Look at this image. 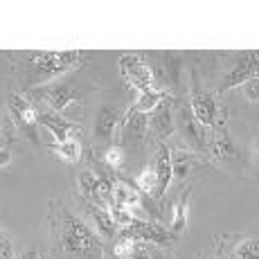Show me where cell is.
Instances as JSON below:
<instances>
[{"label": "cell", "mask_w": 259, "mask_h": 259, "mask_svg": "<svg viewBox=\"0 0 259 259\" xmlns=\"http://www.w3.org/2000/svg\"><path fill=\"white\" fill-rule=\"evenodd\" d=\"M50 205H52V210H57V219L52 217V237H57V246L68 255L102 259L104 248L97 232L86 221L63 210L59 201H52Z\"/></svg>", "instance_id": "1"}, {"label": "cell", "mask_w": 259, "mask_h": 259, "mask_svg": "<svg viewBox=\"0 0 259 259\" xmlns=\"http://www.w3.org/2000/svg\"><path fill=\"white\" fill-rule=\"evenodd\" d=\"M29 63L46 77H59V74L72 70L81 63L83 52L70 50V52H32L27 54Z\"/></svg>", "instance_id": "2"}, {"label": "cell", "mask_w": 259, "mask_h": 259, "mask_svg": "<svg viewBox=\"0 0 259 259\" xmlns=\"http://www.w3.org/2000/svg\"><path fill=\"white\" fill-rule=\"evenodd\" d=\"M119 239H133V241H151L158 246H174L176 235L167 230L165 226L149 219H131V223L119 228Z\"/></svg>", "instance_id": "3"}, {"label": "cell", "mask_w": 259, "mask_h": 259, "mask_svg": "<svg viewBox=\"0 0 259 259\" xmlns=\"http://www.w3.org/2000/svg\"><path fill=\"white\" fill-rule=\"evenodd\" d=\"M119 72L128 81V86H133L138 93L151 91L156 88V79H153V70L147 61L136 52H126L119 57Z\"/></svg>", "instance_id": "4"}, {"label": "cell", "mask_w": 259, "mask_h": 259, "mask_svg": "<svg viewBox=\"0 0 259 259\" xmlns=\"http://www.w3.org/2000/svg\"><path fill=\"white\" fill-rule=\"evenodd\" d=\"M7 108H9V115H12L14 124H16V126L21 128V131H23L32 142H38V136H36L38 113H36V108L32 106V102H29L25 95L14 93L12 97H9Z\"/></svg>", "instance_id": "5"}, {"label": "cell", "mask_w": 259, "mask_h": 259, "mask_svg": "<svg viewBox=\"0 0 259 259\" xmlns=\"http://www.w3.org/2000/svg\"><path fill=\"white\" fill-rule=\"evenodd\" d=\"M257 59H259V52H257V50H248V52L239 54L237 61H235V66H232V70L226 74V79H223L221 93L232 91L235 86H243L248 79L257 77V66H259Z\"/></svg>", "instance_id": "6"}, {"label": "cell", "mask_w": 259, "mask_h": 259, "mask_svg": "<svg viewBox=\"0 0 259 259\" xmlns=\"http://www.w3.org/2000/svg\"><path fill=\"white\" fill-rule=\"evenodd\" d=\"M36 95L48 104V111H54V113H61L63 108H68L72 102L81 99V93H79L77 88H72L70 83H63V81H54V83H48V86H41L36 91Z\"/></svg>", "instance_id": "7"}, {"label": "cell", "mask_w": 259, "mask_h": 259, "mask_svg": "<svg viewBox=\"0 0 259 259\" xmlns=\"http://www.w3.org/2000/svg\"><path fill=\"white\" fill-rule=\"evenodd\" d=\"M149 131V115L138 113L128 108L126 115L122 117V128H119V142L128 149H138L144 142Z\"/></svg>", "instance_id": "8"}, {"label": "cell", "mask_w": 259, "mask_h": 259, "mask_svg": "<svg viewBox=\"0 0 259 259\" xmlns=\"http://www.w3.org/2000/svg\"><path fill=\"white\" fill-rule=\"evenodd\" d=\"M189 111H192L194 119L198 124H203L205 128H212L219 124V104L210 93L194 91L192 99H189Z\"/></svg>", "instance_id": "9"}, {"label": "cell", "mask_w": 259, "mask_h": 259, "mask_svg": "<svg viewBox=\"0 0 259 259\" xmlns=\"http://www.w3.org/2000/svg\"><path fill=\"white\" fill-rule=\"evenodd\" d=\"M149 131L156 136L158 142H165L174 136V131H176V119H174L171 104L169 102H162L160 106H156L149 113Z\"/></svg>", "instance_id": "10"}, {"label": "cell", "mask_w": 259, "mask_h": 259, "mask_svg": "<svg viewBox=\"0 0 259 259\" xmlns=\"http://www.w3.org/2000/svg\"><path fill=\"white\" fill-rule=\"evenodd\" d=\"M151 169L156 174V194L153 196H162V194L169 189V183H171V149L167 147L165 142H158L156 156L151 160Z\"/></svg>", "instance_id": "11"}, {"label": "cell", "mask_w": 259, "mask_h": 259, "mask_svg": "<svg viewBox=\"0 0 259 259\" xmlns=\"http://www.w3.org/2000/svg\"><path fill=\"white\" fill-rule=\"evenodd\" d=\"M38 122L52 133V138L57 142H66L74 138V133H79V126L72 122H68L61 113H54V111H43L38 113Z\"/></svg>", "instance_id": "12"}, {"label": "cell", "mask_w": 259, "mask_h": 259, "mask_svg": "<svg viewBox=\"0 0 259 259\" xmlns=\"http://www.w3.org/2000/svg\"><path fill=\"white\" fill-rule=\"evenodd\" d=\"M122 119V113L115 106H104L97 115V122H95V140L99 142H111L115 138L117 124Z\"/></svg>", "instance_id": "13"}, {"label": "cell", "mask_w": 259, "mask_h": 259, "mask_svg": "<svg viewBox=\"0 0 259 259\" xmlns=\"http://www.w3.org/2000/svg\"><path fill=\"white\" fill-rule=\"evenodd\" d=\"M181 131H183V136H185V140L192 144L194 149H205L207 128L194 119L189 106H181Z\"/></svg>", "instance_id": "14"}, {"label": "cell", "mask_w": 259, "mask_h": 259, "mask_svg": "<svg viewBox=\"0 0 259 259\" xmlns=\"http://www.w3.org/2000/svg\"><path fill=\"white\" fill-rule=\"evenodd\" d=\"M88 214H91L95 228H97L99 237L104 239H115L117 232H119V226L115 223V219H113V214L108 212V207H99V205H93V203H88Z\"/></svg>", "instance_id": "15"}, {"label": "cell", "mask_w": 259, "mask_h": 259, "mask_svg": "<svg viewBox=\"0 0 259 259\" xmlns=\"http://www.w3.org/2000/svg\"><path fill=\"white\" fill-rule=\"evenodd\" d=\"M205 149L212 153L217 160H230V158L237 156V147L235 142L230 140L226 131H214V133H207V142H205Z\"/></svg>", "instance_id": "16"}, {"label": "cell", "mask_w": 259, "mask_h": 259, "mask_svg": "<svg viewBox=\"0 0 259 259\" xmlns=\"http://www.w3.org/2000/svg\"><path fill=\"white\" fill-rule=\"evenodd\" d=\"M189 196H192V187H185L183 194L174 203L171 214V232L174 235H183L187 230V217H189Z\"/></svg>", "instance_id": "17"}, {"label": "cell", "mask_w": 259, "mask_h": 259, "mask_svg": "<svg viewBox=\"0 0 259 259\" xmlns=\"http://www.w3.org/2000/svg\"><path fill=\"white\" fill-rule=\"evenodd\" d=\"M162 102H171V97H169V93L160 91V88H151V91H144L138 95V102L133 104V111L138 113H144V115H149V113L153 111L156 106H160Z\"/></svg>", "instance_id": "18"}, {"label": "cell", "mask_w": 259, "mask_h": 259, "mask_svg": "<svg viewBox=\"0 0 259 259\" xmlns=\"http://www.w3.org/2000/svg\"><path fill=\"white\" fill-rule=\"evenodd\" d=\"M198 160L196 153L192 151H178L176 156H171V176L178 178V181H183V178L189 174V169L192 165Z\"/></svg>", "instance_id": "19"}, {"label": "cell", "mask_w": 259, "mask_h": 259, "mask_svg": "<svg viewBox=\"0 0 259 259\" xmlns=\"http://www.w3.org/2000/svg\"><path fill=\"white\" fill-rule=\"evenodd\" d=\"M77 183H79V192H81V196L86 198L88 203H93V205H99V201H97V174L81 171Z\"/></svg>", "instance_id": "20"}, {"label": "cell", "mask_w": 259, "mask_h": 259, "mask_svg": "<svg viewBox=\"0 0 259 259\" xmlns=\"http://www.w3.org/2000/svg\"><path fill=\"white\" fill-rule=\"evenodd\" d=\"M54 149H57V153L66 162H77L79 158H81V144L74 140V138H70V140H66V142H57Z\"/></svg>", "instance_id": "21"}, {"label": "cell", "mask_w": 259, "mask_h": 259, "mask_svg": "<svg viewBox=\"0 0 259 259\" xmlns=\"http://www.w3.org/2000/svg\"><path fill=\"white\" fill-rule=\"evenodd\" d=\"M235 259H259V243L257 239H243L241 243L235 248Z\"/></svg>", "instance_id": "22"}, {"label": "cell", "mask_w": 259, "mask_h": 259, "mask_svg": "<svg viewBox=\"0 0 259 259\" xmlns=\"http://www.w3.org/2000/svg\"><path fill=\"white\" fill-rule=\"evenodd\" d=\"M138 192H144V194H156V174H153V169H151V165L149 167H144V171L138 176Z\"/></svg>", "instance_id": "23"}, {"label": "cell", "mask_w": 259, "mask_h": 259, "mask_svg": "<svg viewBox=\"0 0 259 259\" xmlns=\"http://www.w3.org/2000/svg\"><path fill=\"white\" fill-rule=\"evenodd\" d=\"M162 74L167 77V81H176L178 74H181V61L171 54H165V61H162Z\"/></svg>", "instance_id": "24"}, {"label": "cell", "mask_w": 259, "mask_h": 259, "mask_svg": "<svg viewBox=\"0 0 259 259\" xmlns=\"http://www.w3.org/2000/svg\"><path fill=\"white\" fill-rule=\"evenodd\" d=\"M104 158H106V165L108 167L119 169L124 165V158H126V156H124V149L122 147H108L106 149V156H104Z\"/></svg>", "instance_id": "25"}, {"label": "cell", "mask_w": 259, "mask_h": 259, "mask_svg": "<svg viewBox=\"0 0 259 259\" xmlns=\"http://www.w3.org/2000/svg\"><path fill=\"white\" fill-rule=\"evenodd\" d=\"M243 91H246V97H248V102H250V104H257V91H259V79H257V77L248 79V81H246V83H243Z\"/></svg>", "instance_id": "26"}, {"label": "cell", "mask_w": 259, "mask_h": 259, "mask_svg": "<svg viewBox=\"0 0 259 259\" xmlns=\"http://www.w3.org/2000/svg\"><path fill=\"white\" fill-rule=\"evenodd\" d=\"M0 259H14V246L7 235L0 232Z\"/></svg>", "instance_id": "27"}, {"label": "cell", "mask_w": 259, "mask_h": 259, "mask_svg": "<svg viewBox=\"0 0 259 259\" xmlns=\"http://www.w3.org/2000/svg\"><path fill=\"white\" fill-rule=\"evenodd\" d=\"M126 259H153V257H151V252H149V248L144 246L142 241H136V246H133L131 255H128Z\"/></svg>", "instance_id": "28"}, {"label": "cell", "mask_w": 259, "mask_h": 259, "mask_svg": "<svg viewBox=\"0 0 259 259\" xmlns=\"http://www.w3.org/2000/svg\"><path fill=\"white\" fill-rule=\"evenodd\" d=\"M12 162V153L9 149H0V167H7Z\"/></svg>", "instance_id": "29"}, {"label": "cell", "mask_w": 259, "mask_h": 259, "mask_svg": "<svg viewBox=\"0 0 259 259\" xmlns=\"http://www.w3.org/2000/svg\"><path fill=\"white\" fill-rule=\"evenodd\" d=\"M21 259H41V255H38L36 250H25L21 255Z\"/></svg>", "instance_id": "30"}]
</instances>
